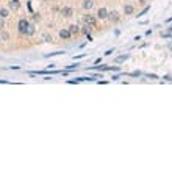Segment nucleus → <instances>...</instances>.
<instances>
[{
    "mask_svg": "<svg viewBox=\"0 0 172 172\" xmlns=\"http://www.w3.org/2000/svg\"><path fill=\"white\" fill-rule=\"evenodd\" d=\"M133 11H135V9H133L131 5H125V7H124V13L125 14H133Z\"/></svg>",
    "mask_w": 172,
    "mask_h": 172,
    "instance_id": "13",
    "label": "nucleus"
},
{
    "mask_svg": "<svg viewBox=\"0 0 172 172\" xmlns=\"http://www.w3.org/2000/svg\"><path fill=\"white\" fill-rule=\"evenodd\" d=\"M8 39H9V35H8V33L0 31V41H2V42H7Z\"/></svg>",
    "mask_w": 172,
    "mask_h": 172,
    "instance_id": "12",
    "label": "nucleus"
},
{
    "mask_svg": "<svg viewBox=\"0 0 172 172\" xmlns=\"http://www.w3.org/2000/svg\"><path fill=\"white\" fill-rule=\"evenodd\" d=\"M60 36H61V39H69V38H70L72 35H70L69 28H63V30L60 31Z\"/></svg>",
    "mask_w": 172,
    "mask_h": 172,
    "instance_id": "6",
    "label": "nucleus"
},
{
    "mask_svg": "<svg viewBox=\"0 0 172 172\" xmlns=\"http://www.w3.org/2000/svg\"><path fill=\"white\" fill-rule=\"evenodd\" d=\"M44 39H46V41H52V38L49 36V35H44Z\"/></svg>",
    "mask_w": 172,
    "mask_h": 172,
    "instance_id": "17",
    "label": "nucleus"
},
{
    "mask_svg": "<svg viewBox=\"0 0 172 172\" xmlns=\"http://www.w3.org/2000/svg\"><path fill=\"white\" fill-rule=\"evenodd\" d=\"M33 33H35V27L30 25V27H28V31H27V35H33Z\"/></svg>",
    "mask_w": 172,
    "mask_h": 172,
    "instance_id": "15",
    "label": "nucleus"
},
{
    "mask_svg": "<svg viewBox=\"0 0 172 172\" xmlns=\"http://www.w3.org/2000/svg\"><path fill=\"white\" fill-rule=\"evenodd\" d=\"M81 20H83V24H88V25H96V17L94 16H91V14H85L81 17Z\"/></svg>",
    "mask_w": 172,
    "mask_h": 172,
    "instance_id": "2",
    "label": "nucleus"
},
{
    "mask_svg": "<svg viewBox=\"0 0 172 172\" xmlns=\"http://www.w3.org/2000/svg\"><path fill=\"white\" fill-rule=\"evenodd\" d=\"M108 19H110V20L118 22V20H119V14L116 13V11H111V13H108Z\"/></svg>",
    "mask_w": 172,
    "mask_h": 172,
    "instance_id": "9",
    "label": "nucleus"
},
{
    "mask_svg": "<svg viewBox=\"0 0 172 172\" xmlns=\"http://www.w3.org/2000/svg\"><path fill=\"white\" fill-rule=\"evenodd\" d=\"M127 58H128V57H127V55H122V57H119V58H116V63H122V61H125Z\"/></svg>",
    "mask_w": 172,
    "mask_h": 172,
    "instance_id": "14",
    "label": "nucleus"
},
{
    "mask_svg": "<svg viewBox=\"0 0 172 172\" xmlns=\"http://www.w3.org/2000/svg\"><path fill=\"white\" fill-rule=\"evenodd\" d=\"M91 30H92V25H88V24H85V25L81 27V33H83V35H86V36H89Z\"/></svg>",
    "mask_w": 172,
    "mask_h": 172,
    "instance_id": "8",
    "label": "nucleus"
},
{
    "mask_svg": "<svg viewBox=\"0 0 172 172\" xmlns=\"http://www.w3.org/2000/svg\"><path fill=\"white\" fill-rule=\"evenodd\" d=\"M9 16V8H0V17L5 19Z\"/></svg>",
    "mask_w": 172,
    "mask_h": 172,
    "instance_id": "10",
    "label": "nucleus"
},
{
    "mask_svg": "<svg viewBox=\"0 0 172 172\" xmlns=\"http://www.w3.org/2000/svg\"><path fill=\"white\" fill-rule=\"evenodd\" d=\"M81 7L85 8V9H91V8L94 7V2H92V0H83V2H81Z\"/></svg>",
    "mask_w": 172,
    "mask_h": 172,
    "instance_id": "7",
    "label": "nucleus"
},
{
    "mask_svg": "<svg viewBox=\"0 0 172 172\" xmlns=\"http://www.w3.org/2000/svg\"><path fill=\"white\" fill-rule=\"evenodd\" d=\"M69 31H70V35H77V33H80V27L74 24V25L69 27Z\"/></svg>",
    "mask_w": 172,
    "mask_h": 172,
    "instance_id": "11",
    "label": "nucleus"
},
{
    "mask_svg": "<svg viewBox=\"0 0 172 172\" xmlns=\"http://www.w3.org/2000/svg\"><path fill=\"white\" fill-rule=\"evenodd\" d=\"M97 17H99V19H107V17H108V11H107V8H99V11H97Z\"/></svg>",
    "mask_w": 172,
    "mask_h": 172,
    "instance_id": "5",
    "label": "nucleus"
},
{
    "mask_svg": "<svg viewBox=\"0 0 172 172\" xmlns=\"http://www.w3.org/2000/svg\"><path fill=\"white\" fill-rule=\"evenodd\" d=\"M8 8L13 11H17L20 8V0H9L8 2Z\"/></svg>",
    "mask_w": 172,
    "mask_h": 172,
    "instance_id": "4",
    "label": "nucleus"
},
{
    "mask_svg": "<svg viewBox=\"0 0 172 172\" xmlns=\"http://www.w3.org/2000/svg\"><path fill=\"white\" fill-rule=\"evenodd\" d=\"M28 27H30V22L27 19H20L19 24H17V30L20 35H27V31H28Z\"/></svg>",
    "mask_w": 172,
    "mask_h": 172,
    "instance_id": "1",
    "label": "nucleus"
},
{
    "mask_svg": "<svg viewBox=\"0 0 172 172\" xmlns=\"http://www.w3.org/2000/svg\"><path fill=\"white\" fill-rule=\"evenodd\" d=\"M60 14L63 16V17H72V16H74V9L70 7H64V8H61Z\"/></svg>",
    "mask_w": 172,
    "mask_h": 172,
    "instance_id": "3",
    "label": "nucleus"
},
{
    "mask_svg": "<svg viewBox=\"0 0 172 172\" xmlns=\"http://www.w3.org/2000/svg\"><path fill=\"white\" fill-rule=\"evenodd\" d=\"M3 27H5V25H3V20H2V19H0V31H2V30H3Z\"/></svg>",
    "mask_w": 172,
    "mask_h": 172,
    "instance_id": "18",
    "label": "nucleus"
},
{
    "mask_svg": "<svg viewBox=\"0 0 172 172\" xmlns=\"http://www.w3.org/2000/svg\"><path fill=\"white\" fill-rule=\"evenodd\" d=\"M147 11H149V7H147V8H144V9H142V11H141V13H139V14H138V16H142V14H146V13H147Z\"/></svg>",
    "mask_w": 172,
    "mask_h": 172,
    "instance_id": "16",
    "label": "nucleus"
}]
</instances>
